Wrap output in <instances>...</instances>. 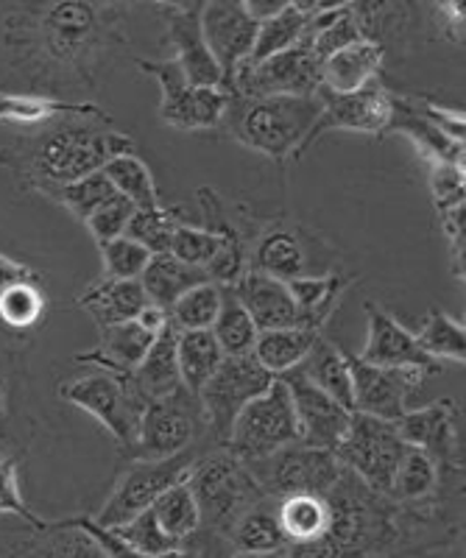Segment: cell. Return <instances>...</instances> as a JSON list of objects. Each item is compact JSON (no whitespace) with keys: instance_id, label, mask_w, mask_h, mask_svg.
<instances>
[{"instance_id":"cell-44","label":"cell","mask_w":466,"mask_h":558,"mask_svg":"<svg viewBox=\"0 0 466 558\" xmlns=\"http://www.w3.org/2000/svg\"><path fill=\"white\" fill-rule=\"evenodd\" d=\"M221 299H224V288L218 282H201L168 311V322L176 332L212 330L221 311Z\"/></svg>"},{"instance_id":"cell-3","label":"cell","mask_w":466,"mask_h":558,"mask_svg":"<svg viewBox=\"0 0 466 558\" xmlns=\"http://www.w3.org/2000/svg\"><path fill=\"white\" fill-rule=\"evenodd\" d=\"M330 527L314 545L287 547L291 558H371L389 556L400 542V506L344 470L324 495Z\"/></svg>"},{"instance_id":"cell-14","label":"cell","mask_w":466,"mask_h":558,"mask_svg":"<svg viewBox=\"0 0 466 558\" xmlns=\"http://www.w3.org/2000/svg\"><path fill=\"white\" fill-rule=\"evenodd\" d=\"M321 87V62L310 45H296L291 51L243 64L237 70L232 93L243 98H307Z\"/></svg>"},{"instance_id":"cell-31","label":"cell","mask_w":466,"mask_h":558,"mask_svg":"<svg viewBox=\"0 0 466 558\" xmlns=\"http://www.w3.org/2000/svg\"><path fill=\"white\" fill-rule=\"evenodd\" d=\"M396 132H405L414 140L419 151L433 162H447V166L464 168V143H455L447 134L439 132L428 118H421L414 104L403 96H391V126Z\"/></svg>"},{"instance_id":"cell-52","label":"cell","mask_w":466,"mask_h":558,"mask_svg":"<svg viewBox=\"0 0 466 558\" xmlns=\"http://www.w3.org/2000/svg\"><path fill=\"white\" fill-rule=\"evenodd\" d=\"M0 514L17 517L26 525L42 527V522L37 514H32V508L26 506L23 495L17 488V463L12 458H0Z\"/></svg>"},{"instance_id":"cell-24","label":"cell","mask_w":466,"mask_h":558,"mask_svg":"<svg viewBox=\"0 0 466 558\" xmlns=\"http://www.w3.org/2000/svg\"><path fill=\"white\" fill-rule=\"evenodd\" d=\"M0 558H103V553L73 520H46L42 527H34L32 536L7 545Z\"/></svg>"},{"instance_id":"cell-19","label":"cell","mask_w":466,"mask_h":558,"mask_svg":"<svg viewBox=\"0 0 466 558\" xmlns=\"http://www.w3.org/2000/svg\"><path fill=\"white\" fill-rule=\"evenodd\" d=\"M461 411L455 400H436L396 418V430L408 447L428 452L439 470H458L461 461Z\"/></svg>"},{"instance_id":"cell-20","label":"cell","mask_w":466,"mask_h":558,"mask_svg":"<svg viewBox=\"0 0 466 558\" xmlns=\"http://www.w3.org/2000/svg\"><path fill=\"white\" fill-rule=\"evenodd\" d=\"M280 380L285 383L287 393H291V402H294L302 445L335 452V447L344 438L346 427H350L352 413L346 408H341L332 397H327L321 388H316L314 383L302 375L299 368L285 372Z\"/></svg>"},{"instance_id":"cell-10","label":"cell","mask_w":466,"mask_h":558,"mask_svg":"<svg viewBox=\"0 0 466 558\" xmlns=\"http://www.w3.org/2000/svg\"><path fill=\"white\" fill-rule=\"evenodd\" d=\"M260 483L262 495L271 500H285V497L296 495H316L324 497L344 466L339 463L335 452L319 450V447L307 445H291L277 450L274 456L260 458V461L246 463Z\"/></svg>"},{"instance_id":"cell-40","label":"cell","mask_w":466,"mask_h":558,"mask_svg":"<svg viewBox=\"0 0 466 558\" xmlns=\"http://www.w3.org/2000/svg\"><path fill=\"white\" fill-rule=\"evenodd\" d=\"M103 177L112 182L118 196L126 198L135 209L162 207V198L160 193H157L151 171H148V166L135 151L118 154L115 159H109L107 166H103Z\"/></svg>"},{"instance_id":"cell-21","label":"cell","mask_w":466,"mask_h":558,"mask_svg":"<svg viewBox=\"0 0 466 558\" xmlns=\"http://www.w3.org/2000/svg\"><path fill=\"white\" fill-rule=\"evenodd\" d=\"M364 311L369 316V338L360 349V361L385 368H419L428 377L439 375L441 363L425 355L414 332L405 330L389 311H383L377 302H366Z\"/></svg>"},{"instance_id":"cell-33","label":"cell","mask_w":466,"mask_h":558,"mask_svg":"<svg viewBox=\"0 0 466 558\" xmlns=\"http://www.w3.org/2000/svg\"><path fill=\"white\" fill-rule=\"evenodd\" d=\"M314 12L316 3H285L274 17L262 20L257 26L255 51H252L246 64H257L262 59L277 57V53L291 51V48L305 43L307 23H310Z\"/></svg>"},{"instance_id":"cell-30","label":"cell","mask_w":466,"mask_h":558,"mask_svg":"<svg viewBox=\"0 0 466 558\" xmlns=\"http://www.w3.org/2000/svg\"><path fill=\"white\" fill-rule=\"evenodd\" d=\"M101 109L96 104L64 101L53 96H37V93H14L0 89V123L12 126H46V123L68 118V114H96Z\"/></svg>"},{"instance_id":"cell-7","label":"cell","mask_w":466,"mask_h":558,"mask_svg":"<svg viewBox=\"0 0 466 558\" xmlns=\"http://www.w3.org/2000/svg\"><path fill=\"white\" fill-rule=\"evenodd\" d=\"M59 397L82 408V411L93 413L112 433L123 452L135 447L148 400L143 397L132 375H115V372L96 368L93 375L78 377V380H71L68 386L59 388Z\"/></svg>"},{"instance_id":"cell-55","label":"cell","mask_w":466,"mask_h":558,"mask_svg":"<svg viewBox=\"0 0 466 558\" xmlns=\"http://www.w3.org/2000/svg\"><path fill=\"white\" fill-rule=\"evenodd\" d=\"M436 26H441V34L450 43H464V7L458 3H439L433 7Z\"/></svg>"},{"instance_id":"cell-38","label":"cell","mask_w":466,"mask_h":558,"mask_svg":"<svg viewBox=\"0 0 466 558\" xmlns=\"http://www.w3.org/2000/svg\"><path fill=\"white\" fill-rule=\"evenodd\" d=\"M441 472L439 463L428 456V452L408 447L396 466L394 481H391L389 497L396 506H410V502H425L439 492Z\"/></svg>"},{"instance_id":"cell-58","label":"cell","mask_w":466,"mask_h":558,"mask_svg":"<svg viewBox=\"0 0 466 558\" xmlns=\"http://www.w3.org/2000/svg\"><path fill=\"white\" fill-rule=\"evenodd\" d=\"M9 416V380H7V372L0 368V425L7 422Z\"/></svg>"},{"instance_id":"cell-60","label":"cell","mask_w":466,"mask_h":558,"mask_svg":"<svg viewBox=\"0 0 466 558\" xmlns=\"http://www.w3.org/2000/svg\"><path fill=\"white\" fill-rule=\"evenodd\" d=\"M371 558H410V556H371Z\"/></svg>"},{"instance_id":"cell-17","label":"cell","mask_w":466,"mask_h":558,"mask_svg":"<svg viewBox=\"0 0 466 558\" xmlns=\"http://www.w3.org/2000/svg\"><path fill=\"white\" fill-rule=\"evenodd\" d=\"M321 114L316 121L314 132L307 137V146L319 140L330 129H346V132H364V134H385L391 126V93L385 84L377 82L366 84L358 93H330L319 87ZM305 146V151H307Z\"/></svg>"},{"instance_id":"cell-13","label":"cell","mask_w":466,"mask_h":558,"mask_svg":"<svg viewBox=\"0 0 466 558\" xmlns=\"http://www.w3.org/2000/svg\"><path fill=\"white\" fill-rule=\"evenodd\" d=\"M137 68L160 82V118L182 132L218 129L224 123L230 93L221 87H193L173 59H137Z\"/></svg>"},{"instance_id":"cell-39","label":"cell","mask_w":466,"mask_h":558,"mask_svg":"<svg viewBox=\"0 0 466 558\" xmlns=\"http://www.w3.org/2000/svg\"><path fill=\"white\" fill-rule=\"evenodd\" d=\"M346 288V277L341 274H319V277H299L287 282V291L294 296V305L299 311L307 330H321L330 311L335 307L339 296Z\"/></svg>"},{"instance_id":"cell-57","label":"cell","mask_w":466,"mask_h":558,"mask_svg":"<svg viewBox=\"0 0 466 558\" xmlns=\"http://www.w3.org/2000/svg\"><path fill=\"white\" fill-rule=\"evenodd\" d=\"M137 324H140V327H146L148 332H154V336H160L162 330H165L168 324V311H162V307H157V305H151V302H148L146 307H143V313L140 316L135 318Z\"/></svg>"},{"instance_id":"cell-4","label":"cell","mask_w":466,"mask_h":558,"mask_svg":"<svg viewBox=\"0 0 466 558\" xmlns=\"http://www.w3.org/2000/svg\"><path fill=\"white\" fill-rule=\"evenodd\" d=\"M321 114L319 96L307 98H243L230 93L221 126L252 151L282 162L299 159Z\"/></svg>"},{"instance_id":"cell-46","label":"cell","mask_w":466,"mask_h":558,"mask_svg":"<svg viewBox=\"0 0 466 558\" xmlns=\"http://www.w3.org/2000/svg\"><path fill=\"white\" fill-rule=\"evenodd\" d=\"M180 223H185L180 218V209L168 207V204L157 209H135L123 238L140 243L151 254H168L171 252L173 232H176Z\"/></svg>"},{"instance_id":"cell-51","label":"cell","mask_w":466,"mask_h":558,"mask_svg":"<svg viewBox=\"0 0 466 558\" xmlns=\"http://www.w3.org/2000/svg\"><path fill=\"white\" fill-rule=\"evenodd\" d=\"M132 216H135V207L123 196H115L112 202L103 204L101 209H96L84 223H87V229H90V235L96 238L98 246H103V243L115 241V238H123Z\"/></svg>"},{"instance_id":"cell-15","label":"cell","mask_w":466,"mask_h":558,"mask_svg":"<svg viewBox=\"0 0 466 558\" xmlns=\"http://www.w3.org/2000/svg\"><path fill=\"white\" fill-rule=\"evenodd\" d=\"M257 23L241 0H212L201 7V34L221 70V89L232 93L237 70L249 62L255 51Z\"/></svg>"},{"instance_id":"cell-42","label":"cell","mask_w":466,"mask_h":558,"mask_svg":"<svg viewBox=\"0 0 466 558\" xmlns=\"http://www.w3.org/2000/svg\"><path fill=\"white\" fill-rule=\"evenodd\" d=\"M154 511V520L157 525L162 527L165 536H171L176 545H185L191 539L193 533L201 527V517H198V506H196V497H193L191 486L180 483V486L168 488L165 495L151 506Z\"/></svg>"},{"instance_id":"cell-35","label":"cell","mask_w":466,"mask_h":558,"mask_svg":"<svg viewBox=\"0 0 466 558\" xmlns=\"http://www.w3.org/2000/svg\"><path fill=\"white\" fill-rule=\"evenodd\" d=\"M176 361H180L182 386L198 397V391L207 386V380L224 361V352L218 347L212 330H187L176 332Z\"/></svg>"},{"instance_id":"cell-18","label":"cell","mask_w":466,"mask_h":558,"mask_svg":"<svg viewBox=\"0 0 466 558\" xmlns=\"http://www.w3.org/2000/svg\"><path fill=\"white\" fill-rule=\"evenodd\" d=\"M201 7L205 3H160L157 12L165 23L173 62L180 64L193 87H221V70L212 59L201 34Z\"/></svg>"},{"instance_id":"cell-11","label":"cell","mask_w":466,"mask_h":558,"mask_svg":"<svg viewBox=\"0 0 466 558\" xmlns=\"http://www.w3.org/2000/svg\"><path fill=\"white\" fill-rule=\"evenodd\" d=\"M201 456H205L201 450H185L180 456L162 458V461H135L123 472L115 492L109 495V500L93 520L101 527H118L135 520L140 511L160 500L168 488L185 483Z\"/></svg>"},{"instance_id":"cell-43","label":"cell","mask_w":466,"mask_h":558,"mask_svg":"<svg viewBox=\"0 0 466 558\" xmlns=\"http://www.w3.org/2000/svg\"><path fill=\"white\" fill-rule=\"evenodd\" d=\"M416 343L425 349V355H430L433 361H450L461 363L464 366L466 355V330L464 324L455 322L453 316H447L439 307H430L428 318L421 324V330L416 332Z\"/></svg>"},{"instance_id":"cell-45","label":"cell","mask_w":466,"mask_h":558,"mask_svg":"<svg viewBox=\"0 0 466 558\" xmlns=\"http://www.w3.org/2000/svg\"><path fill=\"white\" fill-rule=\"evenodd\" d=\"M48 311L42 282H20L0 293V322L12 332L34 330Z\"/></svg>"},{"instance_id":"cell-25","label":"cell","mask_w":466,"mask_h":558,"mask_svg":"<svg viewBox=\"0 0 466 558\" xmlns=\"http://www.w3.org/2000/svg\"><path fill=\"white\" fill-rule=\"evenodd\" d=\"M76 305L90 313L93 322L103 330V327L135 322L143 307L148 305V296L143 291L140 279L103 277L76 299Z\"/></svg>"},{"instance_id":"cell-50","label":"cell","mask_w":466,"mask_h":558,"mask_svg":"<svg viewBox=\"0 0 466 558\" xmlns=\"http://www.w3.org/2000/svg\"><path fill=\"white\" fill-rule=\"evenodd\" d=\"M112 531L121 533L128 545L137 547V550L146 553V556H151V558H157V556H162V553H171L180 547L176 542L171 539V536H165V533H162V527L157 525V520H154L151 508L140 511L135 520H128V522H123V525L112 527Z\"/></svg>"},{"instance_id":"cell-22","label":"cell","mask_w":466,"mask_h":558,"mask_svg":"<svg viewBox=\"0 0 466 558\" xmlns=\"http://www.w3.org/2000/svg\"><path fill=\"white\" fill-rule=\"evenodd\" d=\"M310 266V252H307V238L294 223H271L257 232L249 252V271L266 274L280 282H294L307 274Z\"/></svg>"},{"instance_id":"cell-16","label":"cell","mask_w":466,"mask_h":558,"mask_svg":"<svg viewBox=\"0 0 466 558\" xmlns=\"http://www.w3.org/2000/svg\"><path fill=\"white\" fill-rule=\"evenodd\" d=\"M352 372V397L355 413L396 422L408 411V400L428 380L419 368H385L364 363L358 355H346Z\"/></svg>"},{"instance_id":"cell-48","label":"cell","mask_w":466,"mask_h":558,"mask_svg":"<svg viewBox=\"0 0 466 558\" xmlns=\"http://www.w3.org/2000/svg\"><path fill=\"white\" fill-rule=\"evenodd\" d=\"M221 238L216 232L205 227H191V223H180L176 232H173L171 241V252L176 260L187 263V266L196 268H207L212 260H216V254L221 252Z\"/></svg>"},{"instance_id":"cell-29","label":"cell","mask_w":466,"mask_h":558,"mask_svg":"<svg viewBox=\"0 0 466 558\" xmlns=\"http://www.w3.org/2000/svg\"><path fill=\"white\" fill-rule=\"evenodd\" d=\"M201 282H210L205 268L187 266V263L176 260L173 254H151V260L140 277L148 302L162 307V311H171L187 291H193Z\"/></svg>"},{"instance_id":"cell-12","label":"cell","mask_w":466,"mask_h":558,"mask_svg":"<svg viewBox=\"0 0 466 558\" xmlns=\"http://www.w3.org/2000/svg\"><path fill=\"white\" fill-rule=\"evenodd\" d=\"M274 375H269L255 355L224 357L216 375L207 380V386L198 391V400L205 408L207 427H210V441L216 450H226L232 425L237 413L249 405L255 397L269 391Z\"/></svg>"},{"instance_id":"cell-27","label":"cell","mask_w":466,"mask_h":558,"mask_svg":"<svg viewBox=\"0 0 466 558\" xmlns=\"http://www.w3.org/2000/svg\"><path fill=\"white\" fill-rule=\"evenodd\" d=\"M385 62V48L369 39L350 45L321 62V87L330 93H358L366 84L380 78Z\"/></svg>"},{"instance_id":"cell-49","label":"cell","mask_w":466,"mask_h":558,"mask_svg":"<svg viewBox=\"0 0 466 558\" xmlns=\"http://www.w3.org/2000/svg\"><path fill=\"white\" fill-rule=\"evenodd\" d=\"M103 271L112 279H140L146 271L151 252L128 238H115L101 246Z\"/></svg>"},{"instance_id":"cell-28","label":"cell","mask_w":466,"mask_h":558,"mask_svg":"<svg viewBox=\"0 0 466 558\" xmlns=\"http://www.w3.org/2000/svg\"><path fill=\"white\" fill-rule=\"evenodd\" d=\"M299 372L314 383L316 388L332 397L341 408H346L350 413H355V397H352V372L350 361H346V352L339 349L330 338L319 336L316 343L310 347V352L305 355V361L299 363Z\"/></svg>"},{"instance_id":"cell-59","label":"cell","mask_w":466,"mask_h":558,"mask_svg":"<svg viewBox=\"0 0 466 558\" xmlns=\"http://www.w3.org/2000/svg\"><path fill=\"white\" fill-rule=\"evenodd\" d=\"M232 558H291L287 550H274V553H241V556H232Z\"/></svg>"},{"instance_id":"cell-53","label":"cell","mask_w":466,"mask_h":558,"mask_svg":"<svg viewBox=\"0 0 466 558\" xmlns=\"http://www.w3.org/2000/svg\"><path fill=\"white\" fill-rule=\"evenodd\" d=\"M71 520H73V525L82 527L84 533H90L93 542L101 547L103 558H151V556H146V553L137 550V547L128 545V542L123 539L118 531L98 525L93 517H71Z\"/></svg>"},{"instance_id":"cell-8","label":"cell","mask_w":466,"mask_h":558,"mask_svg":"<svg viewBox=\"0 0 466 558\" xmlns=\"http://www.w3.org/2000/svg\"><path fill=\"white\" fill-rule=\"evenodd\" d=\"M299 441L302 433L291 393H287L285 383L274 377L269 391L255 397L237 413L226 450L241 458L243 463H252L274 456L282 447L299 445Z\"/></svg>"},{"instance_id":"cell-9","label":"cell","mask_w":466,"mask_h":558,"mask_svg":"<svg viewBox=\"0 0 466 558\" xmlns=\"http://www.w3.org/2000/svg\"><path fill=\"white\" fill-rule=\"evenodd\" d=\"M408 445L403 441L396 422L352 413L341 445L335 447V458L344 470L358 475L369 488L389 497L394 472L403 461Z\"/></svg>"},{"instance_id":"cell-34","label":"cell","mask_w":466,"mask_h":558,"mask_svg":"<svg viewBox=\"0 0 466 558\" xmlns=\"http://www.w3.org/2000/svg\"><path fill=\"white\" fill-rule=\"evenodd\" d=\"M280 502L271 497H262L257 506H252L241 520L235 522L230 533V545L235 556L241 553H274L287 550L285 533L280 525Z\"/></svg>"},{"instance_id":"cell-1","label":"cell","mask_w":466,"mask_h":558,"mask_svg":"<svg viewBox=\"0 0 466 558\" xmlns=\"http://www.w3.org/2000/svg\"><path fill=\"white\" fill-rule=\"evenodd\" d=\"M126 3H9L0 7V43L9 64L37 96L57 87H96L126 45Z\"/></svg>"},{"instance_id":"cell-54","label":"cell","mask_w":466,"mask_h":558,"mask_svg":"<svg viewBox=\"0 0 466 558\" xmlns=\"http://www.w3.org/2000/svg\"><path fill=\"white\" fill-rule=\"evenodd\" d=\"M408 101L414 104L416 112H419L421 118H428L439 132H444L450 140H455V143H464V114H461L458 109H444L425 96L408 98Z\"/></svg>"},{"instance_id":"cell-37","label":"cell","mask_w":466,"mask_h":558,"mask_svg":"<svg viewBox=\"0 0 466 558\" xmlns=\"http://www.w3.org/2000/svg\"><path fill=\"white\" fill-rule=\"evenodd\" d=\"M280 525L285 533L287 547L314 545L330 527V506L324 497L296 495L280 500Z\"/></svg>"},{"instance_id":"cell-2","label":"cell","mask_w":466,"mask_h":558,"mask_svg":"<svg viewBox=\"0 0 466 558\" xmlns=\"http://www.w3.org/2000/svg\"><path fill=\"white\" fill-rule=\"evenodd\" d=\"M128 151L132 137L115 132L103 112L68 114L0 148V166L12 168L37 193L53 196L64 184L103 171L109 159Z\"/></svg>"},{"instance_id":"cell-23","label":"cell","mask_w":466,"mask_h":558,"mask_svg":"<svg viewBox=\"0 0 466 558\" xmlns=\"http://www.w3.org/2000/svg\"><path fill=\"white\" fill-rule=\"evenodd\" d=\"M232 293L237 296L246 313L255 322L257 332H271V330H294V327H305L299 311L294 305V296L287 291L285 282L271 279L266 274L246 271L235 286ZM307 330V327H305Z\"/></svg>"},{"instance_id":"cell-36","label":"cell","mask_w":466,"mask_h":558,"mask_svg":"<svg viewBox=\"0 0 466 558\" xmlns=\"http://www.w3.org/2000/svg\"><path fill=\"white\" fill-rule=\"evenodd\" d=\"M321 332L305 330V327H294V330H271L260 332L255 343V361L260 363L269 375L282 377L291 368H299L310 347L316 343Z\"/></svg>"},{"instance_id":"cell-41","label":"cell","mask_w":466,"mask_h":558,"mask_svg":"<svg viewBox=\"0 0 466 558\" xmlns=\"http://www.w3.org/2000/svg\"><path fill=\"white\" fill-rule=\"evenodd\" d=\"M212 336H216L218 347L224 352V357H241L252 355L257 343V327L246 307L237 302L232 288H224V299H221V311H218L216 324H212Z\"/></svg>"},{"instance_id":"cell-26","label":"cell","mask_w":466,"mask_h":558,"mask_svg":"<svg viewBox=\"0 0 466 558\" xmlns=\"http://www.w3.org/2000/svg\"><path fill=\"white\" fill-rule=\"evenodd\" d=\"M154 338L157 336L137 322L103 327L101 343L93 352L76 355V363L103 368V372H115V375H132L143 363V357L148 355Z\"/></svg>"},{"instance_id":"cell-32","label":"cell","mask_w":466,"mask_h":558,"mask_svg":"<svg viewBox=\"0 0 466 558\" xmlns=\"http://www.w3.org/2000/svg\"><path fill=\"white\" fill-rule=\"evenodd\" d=\"M132 377H135L137 388H140L148 402L162 400V397H171L173 391H180L182 377L180 361H176V330H173L171 324L154 338L148 355L132 372Z\"/></svg>"},{"instance_id":"cell-56","label":"cell","mask_w":466,"mask_h":558,"mask_svg":"<svg viewBox=\"0 0 466 558\" xmlns=\"http://www.w3.org/2000/svg\"><path fill=\"white\" fill-rule=\"evenodd\" d=\"M20 282H42V277H39L37 268L12 260L7 254H0V293L12 286H20Z\"/></svg>"},{"instance_id":"cell-5","label":"cell","mask_w":466,"mask_h":558,"mask_svg":"<svg viewBox=\"0 0 466 558\" xmlns=\"http://www.w3.org/2000/svg\"><path fill=\"white\" fill-rule=\"evenodd\" d=\"M187 486L196 497L201 517L198 531L216 533L221 539H230L235 522L266 497L249 466L230 450H216L198 458Z\"/></svg>"},{"instance_id":"cell-6","label":"cell","mask_w":466,"mask_h":558,"mask_svg":"<svg viewBox=\"0 0 466 558\" xmlns=\"http://www.w3.org/2000/svg\"><path fill=\"white\" fill-rule=\"evenodd\" d=\"M205 441H210L205 408H201V400L196 393L182 386L171 397L148 402L137 441L132 450H126V458H132V461H162V458L201 447Z\"/></svg>"},{"instance_id":"cell-47","label":"cell","mask_w":466,"mask_h":558,"mask_svg":"<svg viewBox=\"0 0 466 558\" xmlns=\"http://www.w3.org/2000/svg\"><path fill=\"white\" fill-rule=\"evenodd\" d=\"M115 196L118 191L112 187V182L103 177V171H98V173H90V177L78 179V182L73 184H64V187H59L51 198H57L59 204H64V207L71 209L76 218L87 221L96 209H101L103 204L112 202Z\"/></svg>"}]
</instances>
